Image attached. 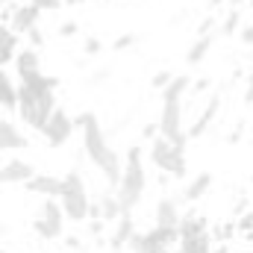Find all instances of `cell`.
<instances>
[{"label": "cell", "instance_id": "6da1fadb", "mask_svg": "<svg viewBox=\"0 0 253 253\" xmlns=\"http://www.w3.org/2000/svg\"><path fill=\"white\" fill-rule=\"evenodd\" d=\"M74 124L80 126V132H83L85 156L100 168V174L106 177L109 186H118L124 162H121L118 150L109 147V141H106V135H103V126L97 121V115H94V112H80V115H74Z\"/></svg>", "mask_w": 253, "mask_h": 253}, {"label": "cell", "instance_id": "7a4b0ae2", "mask_svg": "<svg viewBox=\"0 0 253 253\" xmlns=\"http://www.w3.org/2000/svg\"><path fill=\"white\" fill-rule=\"evenodd\" d=\"M191 88L189 74H174L171 83L162 88V115H159V135L171 138L174 144H183L189 141L186 129H183V97Z\"/></svg>", "mask_w": 253, "mask_h": 253}, {"label": "cell", "instance_id": "3957f363", "mask_svg": "<svg viewBox=\"0 0 253 253\" xmlns=\"http://www.w3.org/2000/svg\"><path fill=\"white\" fill-rule=\"evenodd\" d=\"M147 189V174H144V162H141V147H129L126 150V162L121 168V180H118V203L121 212H132Z\"/></svg>", "mask_w": 253, "mask_h": 253}, {"label": "cell", "instance_id": "277c9868", "mask_svg": "<svg viewBox=\"0 0 253 253\" xmlns=\"http://www.w3.org/2000/svg\"><path fill=\"white\" fill-rule=\"evenodd\" d=\"M53 109H56L53 91H30L24 85L18 88V112H21L24 124H30L33 129H42Z\"/></svg>", "mask_w": 253, "mask_h": 253}, {"label": "cell", "instance_id": "5b68a950", "mask_svg": "<svg viewBox=\"0 0 253 253\" xmlns=\"http://www.w3.org/2000/svg\"><path fill=\"white\" fill-rule=\"evenodd\" d=\"M59 206H62L65 218H71V221H85V218H88L91 200H88L85 183H83V177H80L77 171H71V174H65V177H62Z\"/></svg>", "mask_w": 253, "mask_h": 253}, {"label": "cell", "instance_id": "8992f818", "mask_svg": "<svg viewBox=\"0 0 253 253\" xmlns=\"http://www.w3.org/2000/svg\"><path fill=\"white\" fill-rule=\"evenodd\" d=\"M150 159L159 171L171 174V177H186L189 174V165H186V147L183 144H174L171 138L165 135H156L150 141Z\"/></svg>", "mask_w": 253, "mask_h": 253}, {"label": "cell", "instance_id": "52a82bcc", "mask_svg": "<svg viewBox=\"0 0 253 253\" xmlns=\"http://www.w3.org/2000/svg\"><path fill=\"white\" fill-rule=\"evenodd\" d=\"M180 242L177 227H153L150 233H132V239L126 242V248L132 253H165L168 245Z\"/></svg>", "mask_w": 253, "mask_h": 253}, {"label": "cell", "instance_id": "ba28073f", "mask_svg": "<svg viewBox=\"0 0 253 253\" xmlns=\"http://www.w3.org/2000/svg\"><path fill=\"white\" fill-rule=\"evenodd\" d=\"M33 230H36L42 239H47V242H53V239H59V236H62L65 212H62V206H59V200H56V197H44V203H42V206H39V212H36Z\"/></svg>", "mask_w": 253, "mask_h": 253}, {"label": "cell", "instance_id": "9c48e42d", "mask_svg": "<svg viewBox=\"0 0 253 253\" xmlns=\"http://www.w3.org/2000/svg\"><path fill=\"white\" fill-rule=\"evenodd\" d=\"M74 129H77L74 118H71L65 109H59V106H56V109L47 115V121H44V126H42L39 132L44 135V141H47L50 147H62V144H68V141H71Z\"/></svg>", "mask_w": 253, "mask_h": 253}, {"label": "cell", "instance_id": "30bf717a", "mask_svg": "<svg viewBox=\"0 0 253 253\" xmlns=\"http://www.w3.org/2000/svg\"><path fill=\"white\" fill-rule=\"evenodd\" d=\"M33 174H36V168H33L30 162L12 159V162H6V165L0 168V183H3V186H24Z\"/></svg>", "mask_w": 253, "mask_h": 253}, {"label": "cell", "instance_id": "8fae6325", "mask_svg": "<svg viewBox=\"0 0 253 253\" xmlns=\"http://www.w3.org/2000/svg\"><path fill=\"white\" fill-rule=\"evenodd\" d=\"M24 189L30 194H42V197H59L62 194V180L59 177H50V174H33Z\"/></svg>", "mask_w": 253, "mask_h": 253}, {"label": "cell", "instance_id": "7c38bea8", "mask_svg": "<svg viewBox=\"0 0 253 253\" xmlns=\"http://www.w3.org/2000/svg\"><path fill=\"white\" fill-rule=\"evenodd\" d=\"M218 112H221V94H212L209 100H206V106H203V112H200V118L191 124V129L186 132L189 138H200L206 129H209V124L218 118Z\"/></svg>", "mask_w": 253, "mask_h": 253}, {"label": "cell", "instance_id": "4fadbf2b", "mask_svg": "<svg viewBox=\"0 0 253 253\" xmlns=\"http://www.w3.org/2000/svg\"><path fill=\"white\" fill-rule=\"evenodd\" d=\"M39 15H42V9L36 6V3H27V6H15L12 9V30L18 33V36H24L30 27H36L39 24Z\"/></svg>", "mask_w": 253, "mask_h": 253}, {"label": "cell", "instance_id": "5bb4252c", "mask_svg": "<svg viewBox=\"0 0 253 253\" xmlns=\"http://www.w3.org/2000/svg\"><path fill=\"white\" fill-rule=\"evenodd\" d=\"M30 141H27V135L18 126L12 121H6V118H0V150H21Z\"/></svg>", "mask_w": 253, "mask_h": 253}, {"label": "cell", "instance_id": "9a60e30c", "mask_svg": "<svg viewBox=\"0 0 253 253\" xmlns=\"http://www.w3.org/2000/svg\"><path fill=\"white\" fill-rule=\"evenodd\" d=\"M18 77H21V85L30 88V91H53V88L59 85V80H56V77H44L42 68L24 71V74H18Z\"/></svg>", "mask_w": 253, "mask_h": 253}, {"label": "cell", "instance_id": "2e32d148", "mask_svg": "<svg viewBox=\"0 0 253 253\" xmlns=\"http://www.w3.org/2000/svg\"><path fill=\"white\" fill-rule=\"evenodd\" d=\"M156 224L159 227H177L180 224V206L171 197H162L156 203Z\"/></svg>", "mask_w": 253, "mask_h": 253}, {"label": "cell", "instance_id": "e0dca14e", "mask_svg": "<svg viewBox=\"0 0 253 253\" xmlns=\"http://www.w3.org/2000/svg\"><path fill=\"white\" fill-rule=\"evenodd\" d=\"M132 233H135V221H132V215H129V212H121V215H118V227H115L109 245H112L115 251H118V248H126V242L132 239Z\"/></svg>", "mask_w": 253, "mask_h": 253}, {"label": "cell", "instance_id": "ac0fdd59", "mask_svg": "<svg viewBox=\"0 0 253 253\" xmlns=\"http://www.w3.org/2000/svg\"><path fill=\"white\" fill-rule=\"evenodd\" d=\"M18 53V33L12 27H0V68L12 62Z\"/></svg>", "mask_w": 253, "mask_h": 253}, {"label": "cell", "instance_id": "d6986e66", "mask_svg": "<svg viewBox=\"0 0 253 253\" xmlns=\"http://www.w3.org/2000/svg\"><path fill=\"white\" fill-rule=\"evenodd\" d=\"M180 251L183 253H212V236H209V230L197 233V236L180 239Z\"/></svg>", "mask_w": 253, "mask_h": 253}, {"label": "cell", "instance_id": "ffe728a7", "mask_svg": "<svg viewBox=\"0 0 253 253\" xmlns=\"http://www.w3.org/2000/svg\"><path fill=\"white\" fill-rule=\"evenodd\" d=\"M209 227H206V218L203 215H180V224H177V233H180V239H186V236H197V233H206Z\"/></svg>", "mask_w": 253, "mask_h": 253}, {"label": "cell", "instance_id": "44dd1931", "mask_svg": "<svg viewBox=\"0 0 253 253\" xmlns=\"http://www.w3.org/2000/svg\"><path fill=\"white\" fill-rule=\"evenodd\" d=\"M0 106L3 109H18V88L9 74L0 71Z\"/></svg>", "mask_w": 253, "mask_h": 253}, {"label": "cell", "instance_id": "7402d4cb", "mask_svg": "<svg viewBox=\"0 0 253 253\" xmlns=\"http://www.w3.org/2000/svg\"><path fill=\"white\" fill-rule=\"evenodd\" d=\"M212 189V174L209 171H203V174H197L194 180H189V186H186V200H200L206 191Z\"/></svg>", "mask_w": 253, "mask_h": 253}, {"label": "cell", "instance_id": "603a6c76", "mask_svg": "<svg viewBox=\"0 0 253 253\" xmlns=\"http://www.w3.org/2000/svg\"><path fill=\"white\" fill-rule=\"evenodd\" d=\"M15 68H18V74H24V71H36V68H42V59H39V50L36 47H18V53H15Z\"/></svg>", "mask_w": 253, "mask_h": 253}, {"label": "cell", "instance_id": "cb8c5ba5", "mask_svg": "<svg viewBox=\"0 0 253 253\" xmlns=\"http://www.w3.org/2000/svg\"><path fill=\"white\" fill-rule=\"evenodd\" d=\"M209 50H212V36H209V33H200V39L191 44L189 53H186V62L189 65H200L203 59H206Z\"/></svg>", "mask_w": 253, "mask_h": 253}, {"label": "cell", "instance_id": "d4e9b609", "mask_svg": "<svg viewBox=\"0 0 253 253\" xmlns=\"http://www.w3.org/2000/svg\"><path fill=\"white\" fill-rule=\"evenodd\" d=\"M97 206H100V221H118V215H121V203H118V197L103 194V197L97 200Z\"/></svg>", "mask_w": 253, "mask_h": 253}, {"label": "cell", "instance_id": "484cf974", "mask_svg": "<svg viewBox=\"0 0 253 253\" xmlns=\"http://www.w3.org/2000/svg\"><path fill=\"white\" fill-rule=\"evenodd\" d=\"M236 27H239V12H236V9H230L227 21L221 24V33H224V36H233V30H236Z\"/></svg>", "mask_w": 253, "mask_h": 253}, {"label": "cell", "instance_id": "4316f807", "mask_svg": "<svg viewBox=\"0 0 253 253\" xmlns=\"http://www.w3.org/2000/svg\"><path fill=\"white\" fill-rule=\"evenodd\" d=\"M24 36L30 39V47H42V44H44V36H42V30H39V24H36V27H30V30H27Z\"/></svg>", "mask_w": 253, "mask_h": 253}, {"label": "cell", "instance_id": "83f0119b", "mask_svg": "<svg viewBox=\"0 0 253 253\" xmlns=\"http://www.w3.org/2000/svg\"><path fill=\"white\" fill-rule=\"evenodd\" d=\"M251 230H253V212H248L236 221V233H251Z\"/></svg>", "mask_w": 253, "mask_h": 253}, {"label": "cell", "instance_id": "f1b7e54d", "mask_svg": "<svg viewBox=\"0 0 253 253\" xmlns=\"http://www.w3.org/2000/svg\"><path fill=\"white\" fill-rule=\"evenodd\" d=\"M171 77H174L171 71H159V74L153 77V88H165V85L171 83Z\"/></svg>", "mask_w": 253, "mask_h": 253}, {"label": "cell", "instance_id": "f546056e", "mask_svg": "<svg viewBox=\"0 0 253 253\" xmlns=\"http://www.w3.org/2000/svg\"><path fill=\"white\" fill-rule=\"evenodd\" d=\"M30 3H36L42 12H44V9H47V12H53V9H59V6H62V0H30Z\"/></svg>", "mask_w": 253, "mask_h": 253}, {"label": "cell", "instance_id": "4dcf8cb0", "mask_svg": "<svg viewBox=\"0 0 253 253\" xmlns=\"http://www.w3.org/2000/svg\"><path fill=\"white\" fill-rule=\"evenodd\" d=\"M135 44V36L129 33V36H121L118 42H115V50H126V47H132Z\"/></svg>", "mask_w": 253, "mask_h": 253}, {"label": "cell", "instance_id": "1f68e13d", "mask_svg": "<svg viewBox=\"0 0 253 253\" xmlns=\"http://www.w3.org/2000/svg\"><path fill=\"white\" fill-rule=\"evenodd\" d=\"M100 47H103V44H100L97 39H85V47H83V50H85L88 56H94V53H100Z\"/></svg>", "mask_w": 253, "mask_h": 253}, {"label": "cell", "instance_id": "d6a6232c", "mask_svg": "<svg viewBox=\"0 0 253 253\" xmlns=\"http://www.w3.org/2000/svg\"><path fill=\"white\" fill-rule=\"evenodd\" d=\"M74 33H77V24H74V21H68V24L59 27V36H62V39H71Z\"/></svg>", "mask_w": 253, "mask_h": 253}, {"label": "cell", "instance_id": "836d02e7", "mask_svg": "<svg viewBox=\"0 0 253 253\" xmlns=\"http://www.w3.org/2000/svg\"><path fill=\"white\" fill-rule=\"evenodd\" d=\"M242 42H245V44H253V24H248V27L242 30Z\"/></svg>", "mask_w": 253, "mask_h": 253}, {"label": "cell", "instance_id": "e575fe53", "mask_svg": "<svg viewBox=\"0 0 253 253\" xmlns=\"http://www.w3.org/2000/svg\"><path fill=\"white\" fill-rule=\"evenodd\" d=\"M144 135H147V138H156V135H159V124H147L144 126Z\"/></svg>", "mask_w": 253, "mask_h": 253}, {"label": "cell", "instance_id": "d590c367", "mask_svg": "<svg viewBox=\"0 0 253 253\" xmlns=\"http://www.w3.org/2000/svg\"><path fill=\"white\" fill-rule=\"evenodd\" d=\"M245 100L253 103V74H251V83H248V94H245Z\"/></svg>", "mask_w": 253, "mask_h": 253}, {"label": "cell", "instance_id": "8d00e7d4", "mask_svg": "<svg viewBox=\"0 0 253 253\" xmlns=\"http://www.w3.org/2000/svg\"><path fill=\"white\" fill-rule=\"evenodd\" d=\"M209 27H212V18H206V21L200 24V30H197V33H209Z\"/></svg>", "mask_w": 253, "mask_h": 253}, {"label": "cell", "instance_id": "74e56055", "mask_svg": "<svg viewBox=\"0 0 253 253\" xmlns=\"http://www.w3.org/2000/svg\"><path fill=\"white\" fill-rule=\"evenodd\" d=\"M212 253H230V251H227V248L221 245V248H215V251H212Z\"/></svg>", "mask_w": 253, "mask_h": 253}, {"label": "cell", "instance_id": "f35d334b", "mask_svg": "<svg viewBox=\"0 0 253 253\" xmlns=\"http://www.w3.org/2000/svg\"><path fill=\"white\" fill-rule=\"evenodd\" d=\"M209 6H221V0H209Z\"/></svg>", "mask_w": 253, "mask_h": 253}, {"label": "cell", "instance_id": "ab89813d", "mask_svg": "<svg viewBox=\"0 0 253 253\" xmlns=\"http://www.w3.org/2000/svg\"><path fill=\"white\" fill-rule=\"evenodd\" d=\"M251 12H253V0H251Z\"/></svg>", "mask_w": 253, "mask_h": 253}, {"label": "cell", "instance_id": "60d3db41", "mask_svg": "<svg viewBox=\"0 0 253 253\" xmlns=\"http://www.w3.org/2000/svg\"><path fill=\"white\" fill-rule=\"evenodd\" d=\"M0 253H6V251H3V248H0Z\"/></svg>", "mask_w": 253, "mask_h": 253}, {"label": "cell", "instance_id": "b9f144b4", "mask_svg": "<svg viewBox=\"0 0 253 253\" xmlns=\"http://www.w3.org/2000/svg\"><path fill=\"white\" fill-rule=\"evenodd\" d=\"M251 183H253V177H251Z\"/></svg>", "mask_w": 253, "mask_h": 253}, {"label": "cell", "instance_id": "7bdbcfd3", "mask_svg": "<svg viewBox=\"0 0 253 253\" xmlns=\"http://www.w3.org/2000/svg\"><path fill=\"white\" fill-rule=\"evenodd\" d=\"M248 253H253V251H248Z\"/></svg>", "mask_w": 253, "mask_h": 253}]
</instances>
